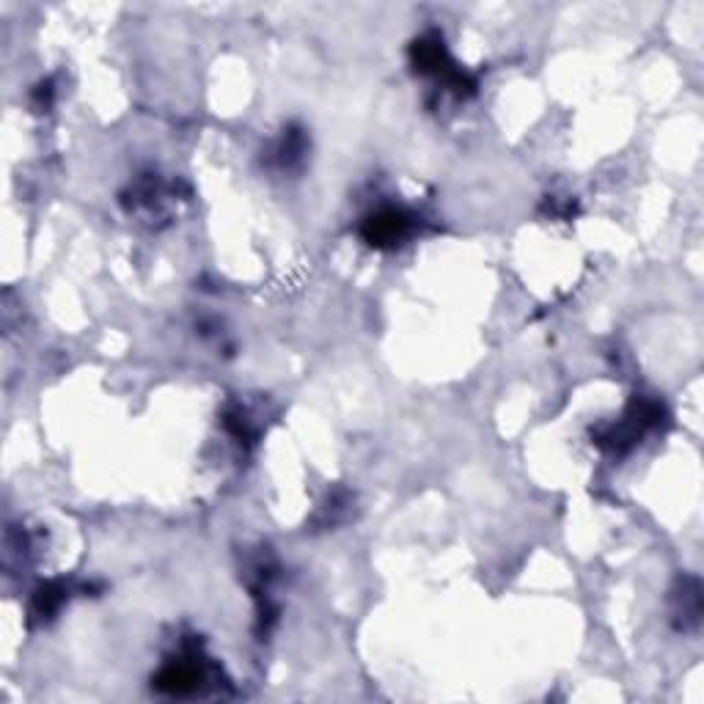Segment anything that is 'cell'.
<instances>
[{
    "instance_id": "obj_1",
    "label": "cell",
    "mask_w": 704,
    "mask_h": 704,
    "mask_svg": "<svg viewBox=\"0 0 704 704\" xmlns=\"http://www.w3.org/2000/svg\"><path fill=\"white\" fill-rule=\"evenodd\" d=\"M407 229H410L407 215L396 212V209H383V212H377L374 218L366 220L363 234H366V240L372 242V245H394V242H399L405 237Z\"/></svg>"
}]
</instances>
